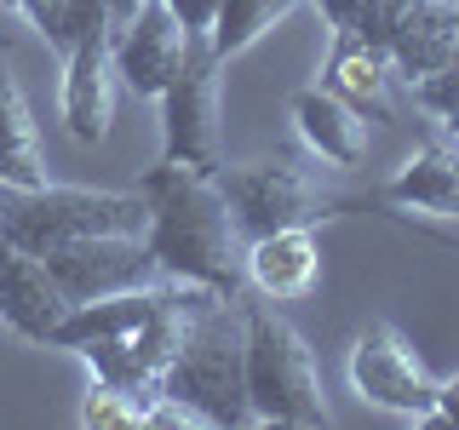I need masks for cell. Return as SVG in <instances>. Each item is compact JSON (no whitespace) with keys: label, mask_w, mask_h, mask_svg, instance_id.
<instances>
[{"label":"cell","mask_w":459,"mask_h":430,"mask_svg":"<svg viewBox=\"0 0 459 430\" xmlns=\"http://www.w3.org/2000/svg\"><path fill=\"white\" fill-rule=\"evenodd\" d=\"M316 276H322V247L310 229H270V236L247 241V281L276 305L305 298Z\"/></svg>","instance_id":"15"},{"label":"cell","mask_w":459,"mask_h":430,"mask_svg":"<svg viewBox=\"0 0 459 430\" xmlns=\"http://www.w3.org/2000/svg\"><path fill=\"white\" fill-rule=\"evenodd\" d=\"M219 190L236 212L241 236H270V229H316L322 219H333L344 201L333 190H322V178H310L299 161L287 155H264V161H236V167H212Z\"/></svg>","instance_id":"6"},{"label":"cell","mask_w":459,"mask_h":430,"mask_svg":"<svg viewBox=\"0 0 459 430\" xmlns=\"http://www.w3.org/2000/svg\"><path fill=\"white\" fill-rule=\"evenodd\" d=\"M0 6H12V0H0Z\"/></svg>","instance_id":"29"},{"label":"cell","mask_w":459,"mask_h":430,"mask_svg":"<svg viewBox=\"0 0 459 430\" xmlns=\"http://www.w3.org/2000/svg\"><path fill=\"white\" fill-rule=\"evenodd\" d=\"M413 98H420V104H425V109L442 121V115L454 109V98H459V57H454V64H442V69H430V75H420V81H413Z\"/></svg>","instance_id":"22"},{"label":"cell","mask_w":459,"mask_h":430,"mask_svg":"<svg viewBox=\"0 0 459 430\" xmlns=\"http://www.w3.org/2000/svg\"><path fill=\"white\" fill-rule=\"evenodd\" d=\"M442 126H448V133L459 138V98H454V109H448V115H442Z\"/></svg>","instance_id":"27"},{"label":"cell","mask_w":459,"mask_h":430,"mask_svg":"<svg viewBox=\"0 0 459 430\" xmlns=\"http://www.w3.org/2000/svg\"><path fill=\"white\" fill-rule=\"evenodd\" d=\"M351 391L373 408L420 425H430V408H437V379L425 373V362L408 350V339L396 327H368L351 344Z\"/></svg>","instance_id":"9"},{"label":"cell","mask_w":459,"mask_h":430,"mask_svg":"<svg viewBox=\"0 0 459 430\" xmlns=\"http://www.w3.org/2000/svg\"><path fill=\"white\" fill-rule=\"evenodd\" d=\"M57 281V293L69 305H92V298H109V293H133V287H150V281H167L161 264H155L150 241L138 229H121V236H81V241H64V247L40 253Z\"/></svg>","instance_id":"8"},{"label":"cell","mask_w":459,"mask_h":430,"mask_svg":"<svg viewBox=\"0 0 459 430\" xmlns=\"http://www.w3.org/2000/svg\"><path fill=\"white\" fill-rule=\"evenodd\" d=\"M143 430H212V425L201 419L190 401H178V396H155L150 408H143Z\"/></svg>","instance_id":"23"},{"label":"cell","mask_w":459,"mask_h":430,"mask_svg":"<svg viewBox=\"0 0 459 430\" xmlns=\"http://www.w3.org/2000/svg\"><path fill=\"white\" fill-rule=\"evenodd\" d=\"M184 40H190L184 23L172 18L161 0H138V12L126 18V29L109 35V64L138 98H161V86L172 81V69H178V57H184Z\"/></svg>","instance_id":"10"},{"label":"cell","mask_w":459,"mask_h":430,"mask_svg":"<svg viewBox=\"0 0 459 430\" xmlns=\"http://www.w3.org/2000/svg\"><path fill=\"white\" fill-rule=\"evenodd\" d=\"M0 64H6V40H0Z\"/></svg>","instance_id":"28"},{"label":"cell","mask_w":459,"mask_h":430,"mask_svg":"<svg viewBox=\"0 0 459 430\" xmlns=\"http://www.w3.org/2000/svg\"><path fill=\"white\" fill-rule=\"evenodd\" d=\"M219 69L207 29L184 40V57L161 86V161H184L212 172L219 167Z\"/></svg>","instance_id":"7"},{"label":"cell","mask_w":459,"mask_h":430,"mask_svg":"<svg viewBox=\"0 0 459 430\" xmlns=\"http://www.w3.org/2000/svg\"><path fill=\"white\" fill-rule=\"evenodd\" d=\"M316 6L333 29H351L368 47H379L408 86L459 57V0H316Z\"/></svg>","instance_id":"5"},{"label":"cell","mask_w":459,"mask_h":430,"mask_svg":"<svg viewBox=\"0 0 459 430\" xmlns=\"http://www.w3.org/2000/svg\"><path fill=\"white\" fill-rule=\"evenodd\" d=\"M161 6L184 23V35H201V29H212V18H219V0H161Z\"/></svg>","instance_id":"24"},{"label":"cell","mask_w":459,"mask_h":430,"mask_svg":"<svg viewBox=\"0 0 459 430\" xmlns=\"http://www.w3.org/2000/svg\"><path fill=\"white\" fill-rule=\"evenodd\" d=\"M293 126L305 138L310 155H322L327 167H362L368 155V121L351 104H339L327 86H305L293 98Z\"/></svg>","instance_id":"16"},{"label":"cell","mask_w":459,"mask_h":430,"mask_svg":"<svg viewBox=\"0 0 459 430\" xmlns=\"http://www.w3.org/2000/svg\"><path fill=\"white\" fill-rule=\"evenodd\" d=\"M0 184H47V155L6 64H0Z\"/></svg>","instance_id":"18"},{"label":"cell","mask_w":459,"mask_h":430,"mask_svg":"<svg viewBox=\"0 0 459 430\" xmlns=\"http://www.w3.org/2000/svg\"><path fill=\"white\" fill-rule=\"evenodd\" d=\"M64 133L81 150H98L115 121V64H109V35H81L64 52Z\"/></svg>","instance_id":"11"},{"label":"cell","mask_w":459,"mask_h":430,"mask_svg":"<svg viewBox=\"0 0 459 430\" xmlns=\"http://www.w3.org/2000/svg\"><path fill=\"white\" fill-rule=\"evenodd\" d=\"M12 6L29 18V29H40V40L52 52L69 47V0H12Z\"/></svg>","instance_id":"21"},{"label":"cell","mask_w":459,"mask_h":430,"mask_svg":"<svg viewBox=\"0 0 459 430\" xmlns=\"http://www.w3.org/2000/svg\"><path fill=\"white\" fill-rule=\"evenodd\" d=\"M167 293H172V281H150V287H133V293H109V298H92V305H69L64 322L52 327L47 350H81V344H98V339L138 333V327L167 305Z\"/></svg>","instance_id":"14"},{"label":"cell","mask_w":459,"mask_h":430,"mask_svg":"<svg viewBox=\"0 0 459 430\" xmlns=\"http://www.w3.org/2000/svg\"><path fill=\"white\" fill-rule=\"evenodd\" d=\"M430 419H442V425L459 430V373H454V379H437V408H430Z\"/></svg>","instance_id":"25"},{"label":"cell","mask_w":459,"mask_h":430,"mask_svg":"<svg viewBox=\"0 0 459 430\" xmlns=\"http://www.w3.org/2000/svg\"><path fill=\"white\" fill-rule=\"evenodd\" d=\"M305 0H219V18H212L207 29V40H212V52L224 57H236V52H247L253 40H264L270 29H276L287 12H299Z\"/></svg>","instance_id":"19"},{"label":"cell","mask_w":459,"mask_h":430,"mask_svg":"<svg viewBox=\"0 0 459 430\" xmlns=\"http://www.w3.org/2000/svg\"><path fill=\"white\" fill-rule=\"evenodd\" d=\"M64 310H69V298L57 293L47 258L12 247V241L0 236V327H12V333L29 339V344H47L52 327L64 322Z\"/></svg>","instance_id":"12"},{"label":"cell","mask_w":459,"mask_h":430,"mask_svg":"<svg viewBox=\"0 0 459 430\" xmlns=\"http://www.w3.org/2000/svg\"><path fill=\"white\" fill-rule=\"evenodd\" d=\"M133 12H138V0H109V35H115V29H126Z\"/></svg>","instance_id":"26"},{"label":"cell","mask_w":459,"mask_h":430,"mask_svg":"<svg viewBox=\"0 0 459 430\" xmlns=\"http://www.w3.org/2000/svg\"><path fill=\"white\" fill-rule=\"evenodd\" d=\"M241 315H247V408H253V425H287V430L333 425L310 344L270 305H241Z\"/></svg>","instance_id":"3"},{"label":"cell","mask_w":459,"mask_h":430,"mask_svg":"<svg viewBox=\"0 0 459 430\" xmlns=\"http://www.w3.org/2000/svg\"><path fill=\"white\" fill-rule=\"evenodd\" d=\"M143 236V195L75 190V184H0V236L23 253H52L81 236Z\"/></svg>","instance_id":"4"},{"label":"cell","mask_w":459,"mask_h":430,"mask_svg":"<svg viewBox=\"0 0 459 430\" xmlns=\"http://www.w3.org/2000/svg\"><path fill=\"white\" fill-rule=\"evenodd\" d=\"M161 396L190 401L212 430L253 425V408H247V315H241V298H212L184 327L178 350H172V362L161 373Z\"/></svg>","instance_id":"2"},{"label":"cell","mask_w":459,"mask_h":430,"mask_svg":"<svg viewBox=\"0 0 459 430\" xmlns=\"http://www.w3.org/2000/svg\"><path fill=\"white\" fill-rule=\"evenodd\" d=\"M391 75L396 69L379 47H368L351 29H333V52H327L322 86L339 104H351L362 121H391Z\"/></svg>","instance_id":"13"},{"label":"cell","mask_w":459,"mask_h":430,"mask_svg":"<svg viewBox=\"0 0 459 430\" xmlns=\"http://www.w3.org/2000/svg\"><path fill=\"white\" fill-rule=\"evenodd\" d=\"M143 241L167 281H195L224 298L247 287V236L219 190V178L184 161H161L138 178Z\"/></svg>","instance_id":"1"},{"label":"cell","mask_w":459,"mask_h":430,"mask_svg":"<svg viewBox=\"0 0 459 430\" xmlns=\"http://www.w3.org/2000/svg\"><path fill=\"white\" fill-rule=\"evenodd\" d=\"M81 425H92V430H138L143 425V401L92 379V391L81 401Z\"/></svg>","instance_id":"20"},{"label":"cell","mask_w":459,"mask_h":430,"mask_svg":"<svg viewBox=\"0 0 459 430\" xmlns=\"http://www.w3.org/2000/svg\"><path fill=\"white\" fill-rule=\"evenodd\" d=\"M385 201L396 212H420V219H459V150L454 143H425L385 184Z\"/></svg>","instance_id":"17"}]
</instances>
